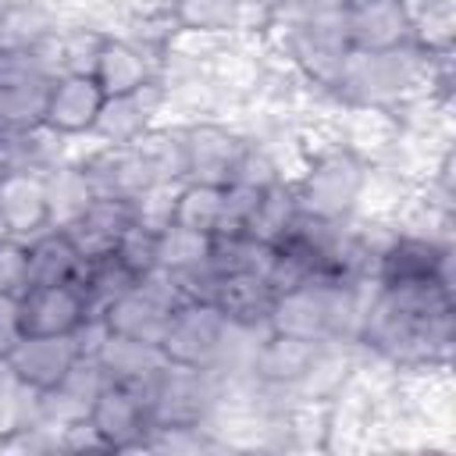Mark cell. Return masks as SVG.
<instances>
[{
	"label": "cell",
	"mask_w": 456,
	"mask_h": 456,
	"mask_svg": "<svg viewBox=\"0 0 456 456\" xmlns=\"http://www.w3.org/2000/svg\"><path fill=\"white\" fill-rule=\"evenodd\" d=\"M132 228V203L118 196H96L68 228H61L82 260L110 256L121 235Z\"/></svg>",
	"instance_id": "17"
},
{
	"label": "cell",
	"mask_w": 456,
	"mask_h": 456,
	"mask_svg": "<svg viewBox=\"0 0 456 456\" xmlns=\"http://www.w3.org/2000/svg\"><path fill=\"white\" fill-rule=\"evenodd\" d=\"M221 203H224V185H207V182H182L178 189V207H175V224L214 235L221 221Z\"/></svg>",
	"instance_id": "33"
},
{
	"label": "cell",
	"mask_w": 456,
	"mask_h": 456,
	"mask_svg": "<svg viewBox=\"0 0 456 456\" xmlns=\"http://www.w3.org/2000/svg\"><path fill=\"white\" fill-rule=\"evenodd\" d=\"M342 18H346V36L353 50L374 53V50H395L403 43H413L410 14L403 0H346Z\"/></svg>",
	"instance_id": "12"
},
{
	"label": "cell",
	"mask_w": 456,
	"mask_h": 456,
	"mask_svg": "<svg viewBox=\"0 0 456 456\" xmlns=\"http://www.w3.org/2000/svg\"><path fill=\"white\" fill-rule=\"evenodd\" d=\"M11 232H7V224H4V217H0V239H7Z\"/></svg>",
	"instance_id": "39"
},
{
	"label": "cell",
	"mask_w": 456,
	"mask_h": 456,
	"mask_svg": "<svg viewBox=\"0 0 456 456\" xmlns=\"http://www.w3.org/2000/svg\"><path fill=\"white\" fill-rule=\"evenodd\" d=\"M299 196H296V185H289V182H271L264 192H260V200H256V207H253V214H249V221H246V235L249 239H256V242H264V246H278L285 235H289V228H292V221L299 217Z\"/></svg>",
	"instance_id": "28"
},
{
	"label": "cell",
	"mask_w": 456,
	"mask_h": 456,
	"mask_svg": "<svg viewBox=\"0 0 456 456\" xmlns=\"http://www.w3.org/2000/svg\"><path fill=\"white\" fill-rule=\"evenodd\" d=\"M160 82L142 86L135 93H121V96H107L96 125H93V142L100 146H125L132 139H139L150 125H157L160 118Z\"/></svg>",
	"instance_id": "15"
},
{
	"label": "cell",
	"mask_w": 456,
	"mask_h": 456,
	"mask_svg": "<svg viewBox=\"0 0 456 456\" xmlns=\"http://www.w3.org/2000/svg\"><path fill=\"white\" fill-rule=\"evenodd\" d=\"M75 360H78V349L71 335H21V342L7 353V363L18 374V381L39 392L53 388Z\"/></svg>",
	"instance_id": "18"
},
{
	"label": "cell",
	"mask_w": 456,
	"mask_h": 456,
	"mask_svg": "<svg viewBox=\"0 0 456 456\" xmlns=\"http://www.w3.org/2000/svg\"><path fill=\"white\" fill-rule=\"evenodd\" d=\"M86 260L71 246V239L61 228H46L36 239H28V285H61L78 281Z\"/></svg>",
	"instance_id": "26"
},
{
	"label": "cell",
	"mask_w": 456,
	"mask_h": 456,
	"mask_svg": "<svg viewBox=\"0 0 456 456\" xmlns=\"http://www.w3.org/2000/svg\"><path fill=\"white\" fill-rule=\"evenodd\" d=\"M164 68V43H142L132 36H103L93 78L100 82L103 96L135 93L142 86L160 82Z\"/></svg>",
	"instance_id": "7"
},
{
	"label": "cell",
	"mask_w": 456,
	"mask_h": 456,
	"mask_svg": "<svg viewBox=\"0 0 456 456\" xmlns=\"http://www.w3.org/2000/svg\"><path fill=\"white\" fill-rule=\"evenodd\" d=\"M96 360H100V367L107 370L110 381L135 385V388L146 385V381L167 363V356H164L160 346H153V342H139V338H125V335H114V331L103 338Z\"/></svg>",
	"instance_id": "25"
},
{
	"label": "cell",
	"mask_w": 456,
	"mask_h": 456,
	"mask_svg": "<svg viewBox=\"0 0 456 456\" xmlns=\"http://www.w3.org/2000/svg\"><path fill=\"white\" fill-rule=\"evenodd\" d=\"M452 253H456L452 242L392 232V239L378 253L374 281L378 285H424V281L452 285Z\"/></svg>",
	"instance_id": "4"
},
{
	"label": "cell",
	"mask_w": 456,
	"mask_h": 456,
	"mask_svg": "<svg viewBox=\"0 0 456 456\" xmlns=\"http://www.w3.org/2000/svg\"><path fill=\"white\" fill-rule=\"evenodd\" d=\"M21 335H71L86 317V292L78 281L61 285H28L18 296Z\"/></svg>",
	"instance_id": "9"
},
{
	"label": "cell",
	"mask_w": 456,
	"mask_h": 456,
	"mask_svg": "<svg viewBox=\"0 0 456 456\" xmlns=\"http://www.w3.org/2000/svg\"><path fill=\"white\" fill-rule=\"evenodd\" d=\"M207 264H210V235L182 228V224H171L157 235V267L178 278H189L203 271Z\"/></svg>",
	"instance_id": "31"
},
{
	"label": "cell",
	"mask_w": 456,
	"mask_h": 456,
	"mask_svg": "<svg viewBox=\"0 0 456 456\" xmlns=\"http://www.w3.org/2000/svg\"><path fill=\"white\" fill-rule=\"evenodd\" d=\"M61 21L46 0H4L0 4V50H32Z\"/></svg>",
	"instance_id": "29"
},
{
	"label": "cell",
	"mask_w": 456,
	"mask_h": 456,
	"mask_svg": "<svg viewBox=\"0 0 456 456\" xmlns=\"http://www.w3.org/2000/svg\"><path fill=\"white\" fill-rule=\"evenodd\" d=\"M0 217L14 239H36L50 228L46 217V189L39 171L11 167L0 175Z\"/></svg>",
	"instance_id": "19"
},
{
	"label": "cell",
	"mask_w": 456,
	"mask_h": 456,
	"mask_svg": "<svg viewBox=\"0 0 456 456\" xmlns=\"http://www.w3.org/2000/svg\"><path fill=\"white\" fill-rule=\"evenodd\" d=\"M28 289V242L25 239H0V296H21Z\"/></svg>",
	"instance_id": "35"
},
{
	"label": "cell",
	"mask_w": 456,
	"mask_h": 456,
	"mask_svg": "<svg viewBox=\"0 0 456 456\" xmlns=\"http://www.w3.org/2000/svg\"><path fill=\"white\" fill-rule=\"evenodd\" d=\"M50 82L53 78L28 50H0V132L43 125Z\"/></svg>",
	"instance_id": "3"
},
{
	"label": "cell",
	"mask_w": 456,
	"mask_h": 456,
	"mask_svg": "<svg viewBox=\"0 0 456 456\" xmlns=\"http://www.w3.org/2000/svg\"><path fill=\"white\" fill-rule=\"evenodd\" d=\"M403 125L392 107L374 103H338V142L363 164H381L395 153Z\"/></svg>",
	"instance_id": "10"
},
{
	"label": "cell",
	"mask_w": 456,
	"mask_h": 456,
	"mask_svg": "<svg viewBox=\"0 0 456 456\" xmlns=\"http://www.w3.org/2000/svg\"><path fill=\"white\" fill-rule=\"evenodd\" d=\"M132 146L153 182H185V135L178 125H150Z\"/></svg>",
	"instance_id": "30"
},
{
	"label": "cell",
	"mask_w": 456,
	"mask_h": 456,
	"mask_svg": "<svg viewBox=\"0 0 456 456\" xmlns=\"http://www.w3.org/2000/svg\"><path fill=\"white\" fill-rule=\"evenodd\" d=\"M43 189H46L50 228H68L96 200V192H93L86 171L78 167V160H64V164H53L50 171H43Z\"/></svg>",
	"instance_id": "27"
},
{
	"label": "cell",
	"mask_w": 456,
	"mask_h": 456,
	"mask_svg": "<svg viewBox=\"0 0 456 456\" xmlns=\"http://www.w3.org/2000/svg\"><path fill=\"white\" fill-rule=\"evenodd\" d=\"M274 299L278 296L267 285V278L253 274V271L217 274L210 285V296H207V303H214L221 310V317L232 324H267Z\"/></svg>",
	"instance_id": "20"
},
{
	"label": "cell",
	"mask_w": 456,
	"mask_h": 456,
	"mask_svg": "<svg viewBox=\"0 0 456 456\" xmlns=\"http://www.w3.org/2000/svg\"><path fill=\"white\" fill-rule=\"evenodd\" d=\"M178 28L221 32V36H260L271 11L260 0H175L171 11Z\"/></svg>",
	"instance_id": "14"
},
{
	"label": "cell",
	"mask_w": 456,
	"mask_h": 456,
	"mask_svg": "<svg viewBox=\"0 0 456 456\" xmlns=\"http://www.w3.org/2000/svg\"><path fill=\"white\" fill-rule=\"evenodd\" d=\"M363 160L353 157L342 146L321 150L310 157L303 178L296 182V196L299 207L306 214L317 217H331V221H346L353 214L356 192H360V178H363Z\"/></svg>",
	"instance_id": "2"
},
{
	"label": "cell",
	"mask_w": 456,
	"mask_h": 456,
	"mask_svg": "<svg viewBox=\"0 0 456 456\" xmlns=\"http://www.w3.org/2000/svg\"><path fill=\"white\" fill-rule=\"evenodd\" d=\"M178 189L182 182H150L142 192H135L132 203V224L160 235L164 228L175 224V207H178Z\"/></svg>",
	"instance_id": "34"
},
{
	"label": "cell",
	"mask_w": 456,
	"mask_h": 456,
	"mask_svg": "<svg viewBox=\"0 0 456 456\" xmlns=\"http://www.w3.org/2000/svg\"><path fill=\"white\" fill-rule=\"evenodd\" d=\"M0 4H4V0H0Z\"/></svg>",
	"instance_id": "40"
},
{
	"label": "cell",
	"mask_w": 456,
	"mask_h": 456,
	"mask_svg": "<svg viewBox=\"0 0 456 456\" xmlns=\"http://www.w3.org/2000/svg\"><path fill=\"white\" fill-rule=\"evenodd\" d=\"M21 342V317H18V299L0 296V356H7Z\"/></svg>",
	"instance_id": "38"
},
{
	"label": "cell",
	"mask_w": 456,
	"mask_h": 456,
	"mask_svg": "<svg viewBox=\"0 0 456 456\" xmlns=\"http://www.w3.org/2000/svg\"><path fill=\"white\" fill-rule=\"evenodd\" d=\"M121 11V25H146V21H175V0H114ZM121 32V28H118Z\"/></svg>",
	"instance_id": "37"
},
{
	"label": "cell",
	"mask_w": 456,
	"mask_h": 456,
	"mask_svg": "<svg viewBox=\"0 0 456 456\" xmlns=\"http://www.w3.org/2000/svg\"><path fill=\"white\" fill-rule=\"evenodd\" d=\"M142 388L150 428H171V424H207L214 399H217V378L210 367H185V363H164Z\"/></svg>",
	"instance_id": "1"
},
{
	"label": "cell",
	"mask_w": 456,
	"mask_h": 456,
	"mask_svg": "<svg viewBox=\"0 0 456 456\" xmlns=\"http://www.w3.org/2000/svg\"><path fill=\"white\" fill-rule=\"evenodd\" d=\"M353 360H356V342H317L303 378L292 385L296 395L314 399V403H331L338 395V388L349 381L353 374Z\"/></svg>",
	"instance_id": "23"
},
{
	"label": "cell",
	"mask_w": 456,
	"mask_h": 456,
	"mask_svg": "<svg viewBox=\"0 0 456 456\" xmlns=\"http://www.w3.org/2000/svg\"><path fill=\"white\" fill-rule=\"evenodd\" d=\"M100 317L107 321V331H114V335H125V338H139V342H153V346H160L171 310L160 306L157 299H150L139 285H132V289H128L125 296H118Z\"/></svg>",
	"instance_id": "24"
},
{
	"label": "cell",
	"mask_w": 456,
	"mask_h": 456,
	"mask_svg": "<svg viewBox=\"0 0 456 456\" xmlns=\"http://www.w3.org/2000/svg\"><path fill=\"white\" fill-rule=\"evenodd\" d=\"M413 185H417V182H410V178H406L399 167H392L388 160L367 164L349 217L370 221V224H388V228H392V221H395V214L403 210V203L410 200Z\"/></svg>",
	"instance_id": "21"
},
{
	"label": "cell",
	"mask_w": 456,
	"mask_h": 456,
	"mask_svg": "<svg viewBox=\"0 0 456 456\" xmlns=\"http://www.w3.org/2000/svg\"><path fill=\"white\" fill-rule=\"evenodd\" d=\"M114 256L132 271V278H142L146 271L157 267V235L146 232V228H139V224H132L121 235V242L114 246Z\"/></svg>",
	"instance_id": "36"
},
{
	"label": "cell",
	"mask_w": 456,
	"mask_h": 456,
	"mask_svg": "<svg viewBox=\"0 0 456 456\" xmlns=\"http://www.w3.org/2000/svg\"><path fill=\"white\" fill-rule=\"evenodd\" d=\"M314 349H317V342H306V338L281 335V331H271V328H267V335H264L260 346H256V356H253L249 374H253L256 381H264V385L292 388V385L303 378V370H306Z\"/></svg>",
	"instance_id": "22"
},
{
	"label": "cell",
	"mask_w": 456,
	"mask_h": 456,
	"mask_svg": "<svg viewBox=\"0 0 456 456\" xmlns=\"http://www.w3.org/2000/svg\"><path fill=\"white\" fill-rule=\"evenodd\" d=\"M107 385H110V378H107V370L100 367V360L78 356V360L68 367V374H64L53 388H46V392L39 395L43 420H46V424H57V428L75 424V420H86L89 410H93V403H96V395H100Z\"/></svg>",
	"instance_id": "13"
},
{
	"label": "cell",
	"mask_w": 456,
	"mask_h": 456,
	"mask_svg": "<svg viewBox=\"0 0 456 456\" xmlns=\"http://www.w3.org/2000/svg\"><path fill=\"white\" fill-rule=\"evenodd\" d=\"M89 424L96 428V435L107 442L110 452H139V445L150 431V413H146L142 388L110 381L96 395V403L89 410Z\"/></svg>",
	"instance_id": "8"
},
{
	"label": "cell",
	"mask_w": 456,
	"mask_h": 456,
	"mask_svg": "<svg viewBox=\"0 0 456 456\" xmlns=\"http://www.w3.org/2000/svg\"><path fill=\"white\" fill-rule=\"evenodd\" d=\"M185 135V182L228 185L242 164L249 139L228 121H192L182 128Z\"/></svg>",
	"instance_id": "5"
},
{
	"label": "cell",
	"mask_w": 456,
	"mask_h": 456,
	"mask_svg": "<svg viewBox=\"0 0 456 456\" xmlns=\"http://www.w3.org/2000/svg\"><path fill=\"white\" fill-rule=\"evenodd\" d=\"M224 317L214 303L207 299H189L171 310L160 349L167 363H185V367H210L224 335Z\"/></svg>",
	"instance_id": "6"
},
{
	"label": "cell",
	"mask_w": 456,
	"mask_h": 456,
	"mask_svg": "<svg viewBox=\"0 0 456 456\" xmlns=\"http://www.w3.org/2000/svg\"><path fill=\"white\" fill-rule=\"evenodd\" d=\"M78 285H82V292H86L89 314H103L118 296H125V292L135 285V278H132V271L110 253V256H100V260H86V267H82V274H78Z\"/></svg>",
	"instance_id": "32"
},
{
	"label": "cell",
	"mask_w": 456,
	"mask_h": 456,
	"mask_svg": "<svg viewBox=\"0 0 456 456\" xmlns=\"http://www.w3.org/2000/svg\"><path fill=\"white\" fill-rule=\"evenodd\" d=\"M103 100L107 96L93 75H61L50 82L46 107H43V128L64 139H82L93 132Z\"/></svg>",
	"instance_id": "11"
},
{
	"label": "cell",
	"mask_w": 456,
	"mask_h": 456,
	"mask_svg": "<svg viewBox=\"0 0 456 456\" xmlns=\"http://www.w3.org/2000/svg\"><path fill=\"white\" fill-rule=\"evenodd\" d=\"M78 167L86 171V178H89L96 196L132 200L135 192H142L153 182L132 142H125V146H100V142H93L78 157Z\"/></svg>",
	"instance_id": "16"
}]
</instances>
